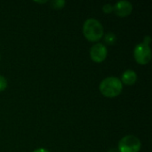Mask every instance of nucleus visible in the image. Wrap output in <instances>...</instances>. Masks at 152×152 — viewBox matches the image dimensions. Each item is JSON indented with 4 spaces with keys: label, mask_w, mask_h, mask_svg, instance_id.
<instances>
[{
    "label": "nucleus",
    "mask_w": 152,
    "mask_h": 152,
    "mask_svg": "<svg viewBox=\"0 0 152 152\" xmlns=\"http://www.w3.org/2000/svg\"><path fill=\"white\" fill-rule=\"evenodd\" d=\"M83 33L85 37L90 42H97L104 35L102 24L96 19H87L83 25Z\"/></svg>",
    "instance_id": "obj_1"
},
{
    "label": "nucleus",
    "mask_w": 152,
    "mask_h": 152,
    "mask_svg": "<svg viewBox=\"0 0 152 152\" xmlns=\"http://www.w3.org/2000/svg\"><path fill=\"white\" fill-rule=\"evenodd\" d=\"M99 89L102 94L105 97L114 98L121 94L123 90V84L119 78L116 77H109L100 83Z\"/></svg>",
    "instance_id": "obj_2"
},
{
    "label": "nucleus",
    "mask_w": 152,
    "mask_h": 152,
    "mask_svg": "<svg viewBox=\"0 0 152 152\" xmlns=\"http://www.w3.org/2000/svg\"><path fill=\"white\" fill-rule=\"evenodd\" d=\"M142 147L141 141L134 135L124 136L118 142L119 152H139Z\"/></svg>",
    "instance_id": "obj_3"
},
{
    "label": "nucleus",
    "mask_w": 152,
    "mask_h": 152,
    "mask_svg": "<svg viewBox=\"0 0 152 152\" xmlns=\"http://www.w3.org/2000/svg\"><path fill=\"white\" fill-rule=\"evenodd\" d=\"M134 56L138 64H148L151 61V50L150 45H147L143 43L136 45L134 50Z\"/></svg>",
    "instance_id": "obj_4"
},
{
    "label": "nucleus",
    "mask_w": 152,
    "mask_h": 152,
    "mask_svg": "<svg viewBox=\"0 0 152 152\" xmlns=\"http://www.w3.org/2000/svg\"><path fill=\"white\" fill-rule=\"evenodd\" d=\"M107 55H108L107 47L102 43L94 44L90 49V57L94 62L97 63L102 62L107 58Z\"/></svg>",
    "instance_id": "obj_5"
},
{
    "label": "nucleus",
    "mask_w": 152,
    "mask_h": 152,
    "mask_svg": "<svg viewBox=\"0 0 152 152\" xmlns=\"http://www.w3.org/2000/svg\"><path fill=\"white\" fill-rule=\"evenodd\" d=\"M115 13L119 17H126L131 14L133 11V4L126 0H121L118 1L113 5Z\"/></svg>",
    "instance_id": "obj_6"
},
{
    "label": "nucleus",
    "mask_w": 152,
    "mask_h": 152,
    "mask_svg": "<svg viewBox=\"0 0 152 152\" xmlns=\"http://www.w3.org/2000/svg\"><path fill=\"white\" fill-rule=\"evenodd\" d=\"M120 80L126 86H133L137 81V74L133 69H127L122 74Z\"/></svg>",
    "instance_id": "obj_7"
},
{
    "label": "nucleus",
    "mask_w": 152,
    "mask_h": 152,
    "mask_svg": "<svg viewBox=\"0 0 152 152\" xmlns=\"http://www.w3.org/2000/svg\"><path fill=\"white\" fill-rule=\"evenodd\" d=\"M103 36H104V41H105V43L107 45H112L117 41V37H116V35L113 32H108V33H106Z\"/></svg>",
    "instance_id": "obj_8"
},
{
    "label": "nucleus",
    "mask_w": 152,
    "mask_h": 152,
    "mask_svg": "<svg viewBox=\"0 0 152 152\" xmlns=\"http://www.w3.org/2000/svg\"><path fill=\"white\" fill-rule=\"evenodd\" d=\"M66 2L64 0H54V1H51L50 4L52 6V8L56 9V10H60L62 9L65 5Z\"/></svg>",
    "instance_id": "obj_9"
},
{
    "label": "nucleus",
    "mask_w": 152,
    "mask_h": 152,
    "mask_svg": "<svg viewBox=\"0 0 152 152\" xmlns=\"http://www.w3.org/2000/svg\"><path fill=\"white\" fill-rule=\"evenodd\" d=\"M7 87V80L5 79L4 77L0 75V92L5 90Z\"/></svg>",
    "instance_id": "obj_10"
},
{
    "label": "nucleus",
    "mask_w": 152,
    "mask_h": 152,
    "mask_svg": "<svg viewBox=\"0 0 152 152\" xmlns=\"http://www.w3.org/2000/svg\"><path fill=\"white\" fill-rule=\"evenodd\" d=\"M102 11L103 12L105 13H110L114 11V8H113V5L111 4H106L102 6Z\"/></svg>",
    "instance_id": "obj_11"
},
{
    "label": "nucleus",
    "mask_w": 152,
    "mask_h": 152,
    "mask_svg": "<svg viewBox=\"0 0 152 152\" xmlns=\"http://www.w3.org/2000/svg\"><path fill=\"white\" fill-rule=\"evenodd\" d=\"M151 37L150 36H147V37H144V40H143V44H145V45H150V43H151Z\"/></svg>",
    "instance_id": "obj_12"
},
{
    "label": "nucleus",
    "mask_w": 152,
    "mask_h": 152,
    "mask_svg": "<svg viewBox=\"0 0 152 152\" xmlns=\"http://www.w3.org/2000/svg\"><path fill=\"white\" fill-rule=\"evenodd\" d=\"M33 152H49L46 149H44V148H38L37 150H35Z\"/></svg>",
    "instance_id": "obj_13"
},
{
    "label": "nucleus",
    "mask_w": 152,
    "mask_h": 152,
    "mask_svg": "<svg viewBox=\"0 0 152 152\" xmlns=\"http://www.w3.org/2000/svg\"><path fill=\"white\" fill-rule=\"evenodd\" d=\"M36 3H46V1H36Z\"/></svg>",
    "instance_id": "obj_14"
},
{
    "label": "nucleus",
    "mask_w": 152,
    "mask_h": 152,
    "mask_svg": "<svg viewBox=\"0 0 152 152\" xmlns=\"http://www.w3.org/2000/svg\"><path fill=\"white\" fill-rule=\"evenodd\" d=\"M0 59H1V55H0Z\"/></svg>",
    "instance_id": "obj_15"
}]
</instances>
